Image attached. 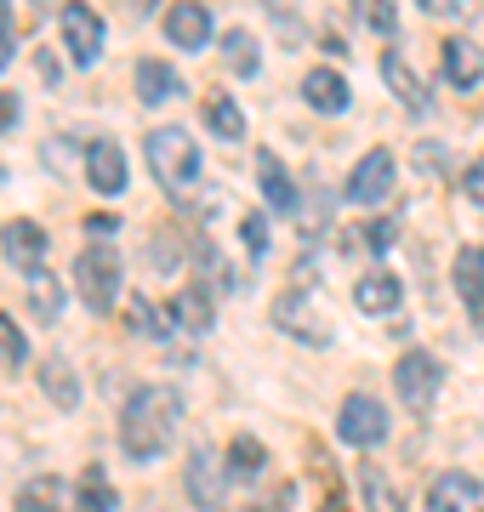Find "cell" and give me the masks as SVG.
<instances>
[{"instance_id": "cell-1", "label": "cell", "mask_w": 484, "mask_h": 512, "mask_svg": "<svg viewBox=\"0 0 484 512\" xmlns=\"http://www.w3.org/2000/svg\"><path fill=\"white\" fill-rule=\"evenodd\" d=\"M183 421V399L171 387H137L120 410V450L131 461H154L171 450V433Z\"/></svg>"}, {"instance_id": "cell-2", "label": "cell", "mask_w": 484, "mask_h": 512, "mask_svg": "<svg viewBox=\"0 0 484 512\" xmlns=\"http://www.w3.org/2000/svg\"><path fill=\"white\" fill-rule=\"evenodd\" d=\"M149 165H154V177L177 194V188H188L200 177V148H194V137L183 126H154L149 131Z\"/></svg>"}, {"instance_id": "cell-3", "label": "cell", "mask_w": 484, "mask_h": 512, "mask_svg": "<svg viewBox=\"0 0 484 512\" xmlns=\"http://www.w3.org/2000/svg\"><path fill=\"white\" fill-rule=\"evenodd\" d=\"M75 291L92 313H109L120 302V256L109 245H86L75 256Z\"/></svg>"}, {"instance_id": "cell-4", "label": "cell", "mask_w": 484, "mask_h": 512, "mask_svg": "<svg viewBox=\"0 0 484 512\" xmlns=\"http://www.w3.org/2000/svg\"><path fill=\"white\" fill-rule=\"evenodd\" d=\"M393 387H399V399L422 416V410H433L439 387H445V365H439L428 348H410V353H399V365H393Z\"/></svg>"}, {"instance_id": "cell-5", "label": "cell", "mask_w": 484, "mask_h": 512, "mask_svg": "<svg viewBox=\"0 0 484 512\" xmlns=\"http://www.w3.org/2000/svg\"><path fill=\"white\" fill-rule=\"evenodd\" d=\"M336 433H342V444H354V450H376V444L388 439V410L371 393H354V399H342V410H336Z\"/></svg>"}, {"instance_id": "cell-6", "label": "cell", "mask_w": 484, "mask_h": 512, "mask_svg": "<svg viewBox=\"0 0 484 512\" xmlns=\"http://www.w3.org/2000/svg\"><path fill=\"white\" fill-rule=\"evenodd\" d=\"M57 23H63V46H69V57H75L80 69H92L97 57H103V18H97L86 0H69V6L57 12Z\"/></svg>"}, {"instance_id": "cell-7", "label": "cell", "mask_w": 484, "mask_h": 512, "mask_svg": "<svg viewBox=\"0 0 484 512\" xmlns=\"http://www.w3.org/2000/svg\"><path fill=\"white\" fill-rule=\"evenodd\" d=\"M183 478H188V501H194L200 512H217L223 495H228V484H234V478H228V461H217V450H194Z\"/></svg>"}, {"instance_id": "cell-8", "label": "cell", "mask_w": 484, "mask_h": 512, "mask_svg": "<svg viewBox=\"0 0 484 512\" xmlns=\"http://www.w3.org/2000/svg\"><path fill=\"white\" fill-rule=\"evenodd\" d=\"M274 325L280 330H291L297 342H314V348H331V319L308 302V296H297V291H285L280 302H274Z\"/></svg>"}, {"instance_id": "cell-9", "label": "cell", "mask_w": 484, "mask_h": 512, "mask_svg": "<svg viewBox=\"0 0 484 512\" xmlns=\"http://www.w3.org/2000/svg\"><path fill=\"white\" fill-rule=\"evenodd\" d=\"M388 188H393V154L388 148H371V154L354 165V177H348V200L354 205H382Z\"/></svg>"}, {"instance_id": "cell-10", "label": "cell", "mask_w": 484, "mask_h": 512, "mask_svg": "<svg viewBox=\"0 0 484 512\" xmlns=\"http://www.w3.org/2000/svg\"><path fill=\"white\" fill-rule=\"evenodd\" d=\"M86 183L97 194H126V148L114 143V137H97L86 148Z\"/></svg>"}, {"instance_id": "cell-11", "label": "cell", "mask_w": 484, "mask_h": 512, "mask_svg": "<svg viewBox=\"0 0 484 512\" xmlns=\"http://www.w3.org/2000/svg\"><path fill=\"white\" fill-rule=\"evenodd\" d=\"M0 251H6L12 268L40 274V268H46V228H35V222H6V228H0Z\"/></svg>"}, {"instance_id": "cell-12", "label": "cell", "mask_w": 484, "mask_h": 512, "mask_svg": "<svg viewBox=\"0 0 484 512\" xmlns=\"http://www.w3.org/2000/svg\"><path fill=\"white\" fill-rule=\"evenodd\" d=\"M439 69H445V80L456 86V92H473V86H479V74H484V52L473 46V40L450 35L445 46H439Z\"/></svg>"}, {"instance_id": "cell-13", "label": "cell", "mask_w": 484, "mask_h": 512, "mask_svg": "<svg viewBox=\"0 0 484 512\" xmlns=\"http://www.w3.org/2000/svg\"><path fill=\"white\" fill-rule=\"evenodd\" d=\"M166 35H171V46L200 52L205 40H211V12H205L200 0H177V6L166 12Z\"/></svg>"}, {"instance_id": "cell-14", "label": "cell", "mask_w": 484, "mask_h": 512, "mask_svg": "<svg viewBox=\"0 0 484 512\" xmlns=\"http://www.w3.org/2000/svg\"><path fill=\"white\" fill-rule=\"evenodd\" d=\"M479 507V478L473 473H439L428 484V512H473Z\"/></svg>"}, {"instance_id": "cell-15", "label": "cell", "mask_w": 484, "mask_h": 512, "mask_svg": "<svg viewBox=\"0 0 484 512\" xmlns=\"http://www.w3.org/2000/svg\"><path fill=\"white\" fill-rule=\"evenodd\" d=\"M257 188H262V200H268V211H297V205H302L291 171H285L274 154H257Z\"/></svg>"}, {"instance_id": "cell-16", "label": "cell", "mask_w": 484, "mask_h": 512, "mask_svg": "<svg viewBox=\"0 0 484 512\" xmlns=\"http://www.w3.org/2000/svg\"><path fill=\"white\" fill-rule=\"evenodd\" d=\"M382 80H388V92L399 97L410 114H428V86L410 74V63H405L399 52H382Z\"/></svg>"}, {"instance_id": "cell-17", "label": "cell", "mask_w": 484, "mask_h": 512, "mask_svg": "<svg viewBox=\"0 0 484 512\" xmlns=\"http://www.w3.org/2000/svg\"><path fill=\"white\" fill-rule=\"evenodd\" d=\"M35 376H40V387L52 393L57 410H75V404H80V376H75V365H69L63 353H46Z\"/></svg>"}, {"instance_id": "cell-18", "label": "cell", "mask_w": 484, "mask_h": 512, "mask_svg": "<svg viewBox=\"0 0 484 512\" xmlns=\"http://www.w3.org/2000/svg\"><path fill=\"white\" fill-rule=\"evenodd\" d=\"M456 291H462L473 325L484 330V251H479V245H467V251L456 256Z\"/></svg>"}, {"instance_id": "cell-19", "label": "cell", "mask_w": 484, "mask_h": 512, "mask_svg": "<svg viewBox=\"0 0 484 512\" xmlns=\"http://www.w3.org/2000/svg\"><path fill=\"white\" fill-rule=\"evenodd\" d=\"M302 97H308L319 114H342V109H348V80H342L336 69H308Z\"/></svg>"}, {"instance_id": "cell-20", "label": "cell", "mask_w": 484, "mask_h": 512, "mask_svg": "<svg viewBox=\"0 0 484 512\" xmlns=\"http://www.w3.org/2000/svg\"><path fill=\"white\" fill-rule=\"evenodd\" d=\"M166 308H171V319H177L183 330H194V336H205V330H211V319H217V308H211V296H205L200 285L177 291V296L166 302Z\"/></svg>"}, {"instance_id": "cell-21", "label": "cell", "mask_w": 484, "mask_h": 512, "mask_svg": "<svg viewBox=\"0 0 484 512\" xmlns=\"http://www.w3.org/2000/svg\"><path fill=\"white\" fill-rule=\"evenodd\" d=\"M18 512H75V507H69V484L52 478V473H40L35 484H23Z\"/></svg>"}, {"instance_id": "cell-22", "label": "cell", "mask_w": 484, "mask_h": 512, "mask_svg": "<svg viewBox=\"0 0 484 512\" xmlns=\"http://www.w3.org/2000/svg\"><path fill=\"white\" fill-rule=\"evenodd\" d=\"M177 92H183V74L177 69L154 63V57L137 63V97H143V103H166V97H177Z\"/></svg>"}, {"instance_id": "cell-23", "label": "cell", "mask_w": 484, "mask_h": 512, "mask_svg": "<svg viewBox=\"0 0 484 512\" xmlns=\"http://www.w3.org/2000/svg\"><path fill=\"white\" fill-rule=\"evenodd\" d=\"M359 495H365V507L371 512H410L405 495H399V484H393L382 467H359Z\"/></svg>"}, {"instance_id": "cell-24", "label": "cell", "mask_w": 484, "mask_h": 512, "mask_svg": "<svg viewBox=\"0 0 484 512\" xmlns=\"http://www.w3.org/2000/svg\"><path fill=\"white\" fill-rule=\"evenodd\" d=\"M205 126L217 131L223 143H240L245 137V114H240V103L228 92H205Z\"/></svg>"}, {"instance_id": "cell-25", "label": "cell", "mask_w": 484, "mask_h": 512, "mask_svg": "<svg viewBox=\"0 0 484 512\" xmlns=\"http://www.w3.org/2000/svg\"><path fill=\"white\" fill-rule=\"evenodd\" d=\"M399 296H405V291H399V279H393V274H365L354 285L359 313H393V308H399Z\"/></svg>"}, {"instance_id": "cell-26", "label": "cell", "mask_w": 484, "mask_h": 512, "mask_svg": "<svg viewBox=\"0 0 484 512\" xmlns=\"http://www.w3.org/2000/svg\"><path fill=\"white\" fill-rule=\"evenodd\" d=\"M223 57H228V69L240 74V80H257L262 52H257V40H251V29H223Z\"/></svg>"}, {"instance_id": "cell-27", "label": "cell", "mask_w": 484, "mask_h": 512, "mask_svg": "<svg viewBox=\"0 0 484 512\" xmlns=\"http://www.w3.org/2000/svg\"><path fill=\"white\" fill-rule=\"evenodd\" d=\"M75 512H114V484L103 467H86L75 484Z\"/></svg>"}, {"instance_id": "cell-28", "label": "cell", "mask_w": 484, "mask_h": 512, "mask_svg": "<svg viewBox=\"0 0 484 512\" xmlns=\"http://www.w3.org/2000/svg\"><path fill=\"white\" fill-rule=\"evenodd\" d=\"M223 461H228V478H234V484H251V478L268 467V450H262L257 439H234Z\"/></svg>"}, {"instance_id": "cell-29", "label": "cell", "mask_w": 484, "mask_h": 512, "mask_svg": "<svg viewBox=\"0 0 484 512\" xmlns=\"http://www.w3.org/2000/svg\"><path fill=\"white\" fill-rule=\"evenodd\" d=\"M126 319H131V330H171V325H177V319H171V308L154 313L149 296H126Z\"/></svg>"}, {"instance_id": "cell-30", "label": "cell", "mask_w": 484, "mask_h": 512, "mask_svg": "<svg viewBox=\"0 0 484 512\" xmlns=\"http://www.w3.org/2000/svg\"><path fill=\"white\" fill-rule=\"evenodd\" d=\"M359 18H365V29H376V35H393V29H399V0H359Z\"/></svg>"}, {"instance_id": "cell-31", "label": "cell", "mask_w": 484, "mask_h": 512, "mask_svg": "<svg viewBox=\"0 0 484 512\" xmlns=\"http://www.w3.org/2000/svg\"><path fill=\"white\" fill-rule=\"evenodd\" d=\"M23 348H29V342H23V330L0 313V370H23V359H29Z\"/></svg>"}, {"instance_id": "cell-32", "label": "cell", "mask_w": 484, "mask_h": 512, "mask_svg": "<svg viewBox=\"0 0 484 512\" xmlns=\"http://www.w3.org/2000/svg\"><path fill=\"white\" fill-rule=\"evenodd\" d=\"M29 302H35V319H46V325H52L57 313H63V296H57V285L46 279V268H40L35 285H29Z\"/></svg>"}, {"instance_id": "cell-33", "label": "cell", "mask_w": 484, "mask_h": 512, "mask_svg": "<svg viewBox=\"0 0 484 512\" xmlns=\"http://www.w3.org/2000/svg\"><path fill=\"white\" fill-rule=\"evenodd\" d=\"M240 234H245V245H251L257 256H268V222H262V217H245Z\"/></svg>"}, {"instance_id": "cell-34", "label": "cell", "mask_w": 484, "mask_h": 512, "mask_svg": "<svg viewBox=\"0 0 484 512\" xmlns=\"http://www.w3.org/2000/svg\"><path fill=\"white\" fill-rule=\"evenodd\" d=\"M462 188H467V200H473V205H484V160H473V165H467Z\"/></svg>"}, {"instance_id": "cell-35", "label": "cell", "mask_w": 484, "mask_h": 512, "mask_svg": "<svg viewBox=\"0 0 484 512\" xmlns=\"http://www.w3.org/2000/svg\"><path fill=\"white\" fill-rule=\"evenodd\" d=\"M12 12H6V0H0V69H6V57H12Z\"/></svg>"}, {"instance_id": "cell-36", "label": "cell", "mask_w": 484, "mask_h": 512, "mask_svg": "<svg viewBox=\"0 0 484 512\" xmlns=\"http://www.w3.org/2000/svg\"><path fill=\"white\" fill-rule=\"evenodd\" d=\"M319 512H348V501H342V484H336V473L325 478V501H319Z\"/></svg>"}, {"instance_id": "cell-37", "label": "cell", "mask_w": 484, "mask_h": 512, "mask_svg": "<svg viewBox=\"0 0 484 512\" xmlns=\"http://www.w3.org/2000/svg\"><path fill=\"white\" fill-rule=\"evenodd\" d=\"M365 245H371V251H388V245H393V222H371Z\"/></svg>"}, {"instance_id": "cell-38", "label": "cell", "mask_w": 484, "mask_h": 512, "mask_svg": "<svg viewBox=\"0 0 484 512\" xmlns=\"http://www.w3.org/2000/svg\"><path fill=\"white\" fill-rule=\"evenodd\" d=\"M12 126H18V97L0 92V131H12Z\"/></svg>"}, {"instance_id": "cell-39", "label": "cell", "mask_w": 484, "mask_h": 512, "mask_svg": "<svg viewBox=\"0 0 484 512\" xmlns=\"http://www.w3.org/2000/svg\"><path fill=\"white\" fill-rule=\"evenodd\" d=\"M35 63H40V80H46V86H57V80H63V74H57V57H52V52H35Z\"/></svg>"}, {"instance_id": "cell-40", "label": "cell", "mask_w": 484, "mask_h": 512, "mask_svg": "<svg viewBox=\"0 0 484 512\" xmlns=\"http://www.w3.org/2000/svg\"><path fill=\"white\" fill-rule=\"evenodd\" d=\"M245 512H262V507H245ZM268 512H280V507H268Z\"/></svg>"}]
</instances>
